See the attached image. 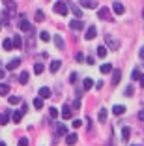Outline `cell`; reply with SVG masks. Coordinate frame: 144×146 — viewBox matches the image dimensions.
Wrapping results in <instances>:
<instances>
[{
  "instance_id": "6da1fadb",
  "label": "cell",
  "mask_w": 144,
  "mask_h": 146,
  "mask_svg": "<svg viewBox=\"0 0 144 146\" xmlns=\"http://www.w3.org/2000/svg\"><path fill=\"white\" fill-rule=\"evenodd\" d=\"M105 43H107V47H109L110 51H116V49L120 47V43L116 41V39L112 38V36H105Z\"/></svg>"
},
{
  "instance_id": "7a4b0ae2",
  "label": "cell",
  "mask_w": 144,
  "mask_h": 146,
  "mask_svg": "<svg viewBox=\"0 0 144 146\" xmlns=\"http://www.w3.org/2000/svg\"><path fill=\"white\" fill-rule=\"evenodd\" d=\"M54 11L58 15H68V6L64 4V2H56L54 4Z\"/></svg>"
},
{
  "instance_id": "3957f363",
  "label": "cell",
  "mask_w": 144,
  "mask_h": 146,
  "mask_svg": "<svg viewBox=\"0 0 144 146\" xmlns=\"http://www.w3.org/2000/svg\"><path fill=\"white\" fill-rule=\"evenodd\" d=\"M79 6H82V8H86V9H96L98 8L96 0H79Z\"/></svg>"
},
{
  "instance_id": "277c9868",
  "label": "cell",
  "mask_w": 144,
  "mask_h": 146,
  "mask_svg": "<svg viewBox=\"0 0 144 146\" xmlns=\"http://www.w3.org/2000/svg\"><path fill=\"white\" fill-rule=\"evenodd\" d=\"M69 28H71V30H81V28H84V23L81 21V19H73L71 23H69Z\"/></svg>"
},
{
  "instance_id": "5b68a950",
  "label": "cell",
  "mask_w": 144,
  "mask_h": 146,
  "mask_svg": "<svg viewBox=\"0 0 144 146\" xmlns=\"http://www.w3.org/2000/svg\"><path fill=\"white\" fill-rule=\"evenodd\" d=\"M96 34H98V30H96V26H88V28H86V34H84V38L90 41V39H94V38H96Z\"/></svg>"
},
{
  "instance_id": "8992f818",
  "label": "cell",
  "mask_w": 144,
  "mask_h": 146,
  "mask_svg": "<svg viewBox=\"0 0 144 146\" xmlns=\"http://www.w3.org/2000/svg\"><path fill=\"white\" fill-rule=\"evenodd\" d=\"M112 11H114L116 15H122V13L125 11V8H123L122 2H114V4H112Z\"/></svg>"
},
{
  "instance_id": "52a82bcc",
  "label": "cell",
  "mask_w": 144,
  "mask_h": 146,
  "mask_svg": "<svg viewBox=\"0 0 144 146\" xmlns=\"http://www.w3.org/2000/svg\"><path fill=\"white\" fill-rule=\"evenodd\" d=\"M39 98L49 99V98H51V88H47V86H41V88H39Z\"/></svg>"
},
{
  "instance_id": "ba28073f",
  "label": "cell",
  "mask_w": 144,
  "mask_h": 146,
  "mask_svg": "<svg viewBox=\"0 0 144 146\" xmlns=\"http://www.w3.org/2000/svg\"><path fill=\"white\" fill-rule=\"evenodd\" d=\"M120 79H122V71H120V69H112V84H118L120 82Z\"/></svg>"
},
{
  "instance_id": "9c48e42d",
  "label": "cell",
  "mask_w": 144,
  "mask_h": 146,
  "mask_svg": "<svg viewBox=\"0 0 144 146\" xmlns=\"http://www.w3.org/2000/svg\"><path fill=\"white\" fill-rule=\"evenodd\" d=\"M19 28H21L23 32H32V26H30V23L26 21V19H23V21L19 23Z\"/></svg>"
},
{
  "instance_id": "30bf717a",
  "label": "cell",
  "mask_w": 144,
  "mask_h": 146,
  "mask_svg": "<svg viewBox=\"0 0 144 146\" xmlns=\"http://www.w3.org/2000/svg\"><path fill=\"white\" fill-rule=\"evenodd\" d=\"M77 141H79V137H77V133H69V135H66V142H68L69 146H71V144H75Z\"/></svg>"
},
{
  "instance_id": "8fae6325",
  "label": "cell",
  "mask_w": 144,
  "mask_h": 146,
  "mask_svg": "<svg viewBox=\"0 0 144 146\" xmlns=\"http://www.w3.org/2000/svg\"><path fill=\"white\" fill-rule=\"evenodd\" d=\"M62 118H66V120H69V118H71V107H69V105H64V109H62Z\"/></svg>"
},
{
  "instance_id": "7c38bea8",
  "label": "cell",
  "mask_w": 144,
  "mask_h": 146,
  "mask_svg": "<svg viewBox=\"0 0 144 146\" xmlns=\"http://www.w3.org/2000/svg\"><path fill=\"white\" fill-rule=\"evenodd\" d=\"M56 135H60V137L68 135V127H66L64 124H58V125H56Z\"/></svg>"
},
{
  "instance_id": "4fadbf2b",
  "label": "cell",
  "mask_w": 144,
  "mask_h": 146,
  "mask_svg": "<svg viewBox=\"0 0 144 146\" xmlns=\"http://www.w3.org/2000/svg\"><path fill=\"white\" fill-rule=\"evenodd\" d=\"M129 135H131V129L123 127L122 129V142H129Z\"/></svg>"
},
{
  "instance_id": "5bb4252c",
  "label": "cell",
  "mask_w": 144,
  "mask_h": 146,
  "mask_svg": "<svg viewBox=\"0 0 144 146\" xmlns=\"http://www.w3.org/2000/svg\"><path fill=\"white\" fill-rule=\"evenodd\" d=\"M54 45H56V47H58V49H64V47H66V43H64V38H62V36H54Z\"/></svg>"
},
{
  "instance_id": "9a60e30c",
  "label": "cell",
  "mask_w": 144,
  "mask_h": 146,
  "mask_svg": "<svg viewBox=\"0 0 144 146\" xmlns=\"http://www.w3.org/2000/svg\"><path fill=\"white\" fill-rule=\"evenodd\" d=\"M107 52H109V47H107V45H101V47H98V56H99V58H105Z\"/></svg>"
},
{
  "instance_id": "2e32d148",
  "label": "cell",
  "mask_w": 144,
  "mask_h": 146,
  "mask_svg": "<svg viewBox=\"0 0 144 146\" xmlns=\"http://www.w3.org/2000/svg\"><path fill=\"white\" fill-rule=\"evenodd\" d=\"M19 64H21V58H13V60H11V62H9V64H8V66H6V68H8V69H9V71H13V69L17 68V66H19Z\"/></svg>"
},
{
  "instance_id": "e0dca14e",
  "label": "cell",
  "mask_w": 144,
  "mask_h": 146,
  "mask_svg": "<svg viewBox=\"0 0 144 146\" xmlns=\"http://www.w3.org/2000/svg\"><path fill=\"white\" fill-rule=\"evenodd\" d=\"M112 112H114L116 116H120V114L125 112V107H123V105H114V107H112Z\"/></svg>"
},
{
  "instance_id": "ac0fdd59",
  "label": "cell",
  "mask_w": 144,
  "mask_h": 146,
  "mask_svg": "<svg viewBox=\"0 0 144 146\" xmlns=\"http://www.w3.org/2000/svg\"><path fill=\"white\" fill-rule=\"evenodd\" d=\"M112 64H103V66H99V71L101 73H112Z\"/></svg>"
},
{
  "instance_id": "d6986e66",
  "label": "cell",
  "mask_w": 144,
  "mask_h": 146,
  "mask_svg": "<svg viewBox=\"0 0 144 146\" xmlns=\"http://www.w3.org/2000/svg\"><path fill=\"white\" fill-rule=\"evenodd\" d=\"M60 68H62V62H60V60H52V62H51V71H52V73H56Z\"/></svg>"
},
{
  "instance_id": "ffe728a7",
  "label": "cell",
  "mask_w": 144,
  "mask_h": 146,
  "mask_svg": "<svg viewBox=\"0 0 144 146\" xmlns=\"http://www.w3.org/2000/svg\"><path fill=\"white\" fill-rule=\"evenodd\" d=\"M98 17L99 19H109V9H107V8L98 9Z\"/></svg>"
},
{
  "instance_id": "44dd1931",
  "label": "cell",
  "mask_w": 144,
  "mask_h": 146,
  "mask_svg": "<svg viewBox=\"0 0 144 146\" xmlns=\"http://www.w3.org/2000/svg\"><path fill=\"white\" fill-rule=\"evenodd\" d=\"M82 88L84 90H90V88H94V79H84V82H82Z\"/></svg>"
},
{
  "instance_id": "7402d4cb",
  "label": "cell",
  "mask_w": 144,
  "mask_h": 146,
  "mask_svg": "<svg viewBox=\"0 0 144 146\" xmlns=\"http://www.w3.org/2000/svg\"><path fill=\"white\" fill-rule=\"evenodd\" d=\"M21 118H23V111H15V112H13V116H11V120L15 122V124H19Z\"/></svg>"
},
{
  "instance_id": "603a6c76",
  "label": "cell",
  "mask_w": 144,
  "mask_h": 146,
  "mask_svg": "<svg viewBox=\"0 0 144 146\" xmlns=\"http://www.w3.org/2000/svg\"><path fill=\"white\" fill-rule=\"evenodd\" d=\"M2 47H4L6 51H11L13 49V39H4V41H2Z\"/></svg>"
},
{
  "instance_id": "cb8c5ba5",
  "label": "cell",
  "mask_w": 144,
  "mask_h": 146,
  "mask_svg": "<svg viewBox=\"0 0 144 146\" xmlns=\"http://www.w3.org/2000/svg\"><path fill=\"white\" fill-rule=\"evenodd\" d=\"M39 39H41V41H51V34H49L47 30L39 32Z\"/></svg>"
},
{
  "instance_id": "d4e9b609",
  "label": "cell",
  "mask_w": 144,
  "mask_h": 146,
  "mask_svg": "<svg viewBox=\"0 0 144 146\" xmlns=\"http://www.w3.org/2000/svg\"><path fill=\"white\" fill-rule=\"evenodd\" d=\"M45 21V13L41 11V9H38V11H36V23H43Z\"/></svg>"
},
{
  "instance_id": "484cf974",
  "label": "cell",
  "mask_w": 144,
  "mask_h": 146,
  "mask_svg": "<svg viewBox=\"0 0 144 146\" xmlns=\"http://www.w3.org/2000/svg\"><path fill=\"white\" fill-rule=\"evenodd\" d=\"M13 47H17V49L23 47V39H21V36H15V38H13Z\"/></svg>"
},
{
  "instance_id": "4316f807",
  "label": "cell",
  "mask_w": 144,
  "mask_h": 146,
  "mask_svg": "<svg viewBox=\"0 0 144 146\" xmlns=\"http://www.w3.org/2000/svg\"><path fill=\"white\" fill-rule=\"evenodd\" d=\"M99 122H101V124L107 122V109H101V111H99Z\"/></svg>"
},
{
  "instance_id": "83f0119b",
  "label": "cell",
  "mask_w": 144,
  "mask_h": 146,
  "mask_svg": "<svg viewBox=\"0 0 144 146\" xmlns=\"http://www.w3.org/2000/svg\"><path fill=\"white\" fill-rule=\"evenodd\" d=\"M8 120H9V114H8V112L0 114V125H6V124H8Z\"/></svg>"
},
{
  "instance_id": "f1b7e54d",
  "label": "cell",
  "mask_w": 144,
  "mask_h": 146,
  "mask_svg": "<svg viewBox=\"0 0 144 146\" xmlns=\"http://www.w3.org/2000/svg\"><path fill=\"white\" fill-rule=\"evenodd\" d=\"M9 94V86L8 84H0V96H8Z\"/></svg>"
},
{
  "instance_id": "f546056e",
  "label": "cell",
  "mask_w": 144,
  "mask_h": 146,
  "mask_svg": "<svg viewBox=\"0 0 144 146\" xmlns=\"http://www.w3.org/2000/svg\"><path fill=\"white\" fill-rule=\"evenodd\" d=\"M28 77H30L28 71H23V73H21V77H19V81H21L23 84H26V82H28Z\"/></svg>"
},
{
  "instance_id": "4dcf8cb0",
  "label": "cell",
  "mask_w": 144,
  "mask_h": 146,
  "mask_svg": "<svg viewBox=\"0 0 144 146\" xmlns=\"http://www.w3.org/2000/svg\"><path fill=\"white\" fill-rule=\"evenodd\" d=\"M19 101H21V99H19L17 96H9V98H8V103H9V105H17Z\"/></svg>"
},
{
  "instance_id": "1f68e13d",
  "label": "cell",
  "mask_w": 144,
  "mask_h": 146,
  "mask_svg": "<svg viewBox=\"0 0 144 146\" xmlns=\"http://www.w3.org/2000/svg\"><path fill=\"white\" fill-rule=\"evenodd\" d=\"M34 107L36 109H43V98H36L34 99Z\"/></svg>"
},
{
  "instance_id": "d6a6232c",
  "label": "cell",
  "mask_w": 144,
  "mask_h": 146,
  "mask_svg": "<svg viewBox=\"0 0 144 146\" xmlns=\"http://www.w3.org/2000/svg\"><path fill=\"white\" fill-rule=\"evenodd\" d=\"M34 73L36 75H41L43 73V64H34Z\"/></svg>"
},
{
  "instance_id": "836d02e7",
  "label": "cell",
  "mask_w": 144,
  "mask_h": 146,
  "mask_svg": "<svg viewBox=\"0 0 144 146\" xmlns=\"http://www.w3.org/2000/svg\"><path fill=\"white\" fill-rule=\"evenodd\" d=\"M71 11H73V13H75L77 17H81V15H82V9H81V8H79V6H71Z\"/></svg>"
},
{
  "instance_id": "e575fe53",
  "label": "cell",
  "mask_w": 144,
  "mask_h": 146,
  "mask_svg": "<svg viewBox=\"0 0 144 146\" xmlns=\"http://www.w3.org/2000/svg\"><path fill=\"white\" fill-rule=\"evenodd\" d=\"M140 75H142V73H140L139 69H133V73H131V79H133V81H139V79H140Z\"/></svg>"
},
{
  "instance_id": "d590c367",
  "label": "cell",
  "mask_w": 144,
  "mask_h": 146,
  "mask_svg": "<svg viewBox=\"0 0 144 146\" xmlns=\"http://www.w3.org/2000/svg\"><path fill=\"white\" fill-rule=\"evenodd\" d=\"M49 114H51V118H58V109L51 107V109H49Z\"/></svg>"
},
{
  "instance_id": "8d00e7d4",
  "label": "cell",
  "mask_w": 144,
  "mask_h": 146,
  "mask_svg": "<svg viewBox=\"0 0 144 146\" xmlns=\"http://www.w3.org/2000/svg\"><path fill=\"white\" fill-rule=\"evenodd\" d=\"M71 125H73L75 129H77V127H81V125H82V120H73V124H71Z\"/></svg>"
},
{
  "instance_id": "74e56055",
  "label": "cell",
  "mask_w": 144,
  "mask_h": 146,
  "mask_svg": "<svg viewBox=\"0 0 144 146\" xmlns=\"http://www.w3.org/2000/svg\"><path fill=\"white\" fill-rule=\"evenodd\" d=\"M75 58H77V62H82V60H84V54H82V52H77Z\"/></svg>"
},
{
  "instance_id": "f35d334b",
  "label": "cell",
  "mask_w": 144,
  "mask_h": 146,
  "mask_svg": "<svg viewBox=\"0 0 144 146\" xmlns=\"http://www.w3.org/2000/svg\"><path fill=\"white\" fill-rule=\"evenodd\" d=\"M19 146H28V139H25V137H23L21 141H19Z\"/></svg>"
},
{
  "instance_id": "ab89813d",
  "label": "cell",
  "mask_w": 144,
  "mask_h": 146,
  "mask_svg": "<svg viewBox=\"0 0 144 146\" xmlns=\"http://www.w3.org/2000/svg\"><path fill=\"white\" fill-rule=\"evenodd\" d=\"M131 94H133V86H127V88H125V96L129 98Z\"/></svg>"
},
{
  "instance_id": "60d3db41",
  "label": "cell",
  "mask_w": 144,
  "mask_h": 146,
  "mask_svg": "<svg viewBox=\"0 0 144 146\" xmlns=\"http://www.w3.org/2000/svg\"><path fill=\"white\" fill-rule=\"evenodd\" d=\"M94 62H96V58H94V56H88V58H86V64H90V66H92Z\"/></svg>"
},
{
  "instance_id": "b9f144b4",
  "label": "cell",
  "mask_w": 144,
  "mask_h": 146,
  "mask_svg": "<svg viewBox=\"0 0 144 146\" xmlns=\"http://www.w3.org/2000/svg\"><path fill=\"white\" fill-rule=\"evenodd\" d=\"M139 120L144 122V109H142V111H139Z\"/></svg>"
},
{
  "instance_id": "7bdbcfd3",
  "label": "cell",
  "mask_w": 144,
  "mask_h": 146,
  "mask_svg": "<svg viewBox=\"0 0 144 146\" xmlns=\"http://www.w3.org/2000/svg\"><path fill=\"white\" fill-rule=\"evenodd\" d=\"M8 8H9V9H11V11H15V4H13L11 0H9V2H8Z\"/></svg>"
},
{
  "instance_id": "ee69618b",
  "label": "cell",
  "mask_w": 144,
  "mask_h": 146,
  "mask_svg": "<svg viewBox=\"0 0 144 146\" xmlns=\"http://www.w3.org/2000/svg\"><path fill=\"white\" fill-rule=\"evenodd\" d=\"M69 81H71V82L77 81V73H71V75H69Z\"/></svg>"
},
{
  "instance_id": "f6af8a7d",
  "label": "cell",
  "mask_w": 144,
  "mask_h": 146,
  "mask_svg": "<svg viewBox=\"0 0 144 146\" xmlns=\"http://www.w3.org/2000/svg\"><path fill=\"white\" fill-rule=\"evenodd\" d=\"M139 56H140V58H142V60H144V45H142V47H140V51H139Z\"/></svg>"
},
{
  "instance_id": "bcb514c9",
  "label": "cell",
  "mask_w": 144,
  "mask_h": 146,
  "mask_svg": "<svg viewBox=\"0 0 144 146\" xmlns=\"http://www.w3.org/2000/svg\"><path fill=\"white\" fill-rule=\"evenodd\" d=\"M139 82H140V86H144V73L140 75V79H139Z\"/></svg>"
},
{
  "instance_id": "7dc6e473",
  "label": "cell",
  "mask_w": 144,
  "mask_h": 146,
  "mask_svg": "<svg viewBox=\"0 0 144 146\" xmlns=\"http://www.w3.org/2000/svg\"><path fill=\"white\" fill-rule=\"evenodd\" d=\"M4 75H6V71H4L2 68H0V79H4Z\"/></svg>"
},
{
  "instance_id": "c3c4849f",
  "label": "cell",
  "mask_w": 144,
  "mask_h": 146,
  "mask_svg": "<svg viewBox=\"0 0 144 146\" xmlns=\"http://www.w3.org/2000/svg\"><path fill=\"white\" fill-rule=\"evenodd\" d=\"M0 146H6V144H4V142H0Z\"/></svg>"
},
{
  "instance_id": "681fc988",
  "label": "cell",
  "mask_w": 144,
  "mask_h": 146,
  "mask_svg": "<svg viewBox=\"0 0 144 146\" xmlns=\"http://www.w3.org/2000/svg\"><path fill=\"white\" fill-rule=\"evenodd\" d=\"M0 30H2V25H0Z\"/></svg>"
},
{
  "instance_id": "f907efd6",
  "label": "cell",
  "mask_w": 144,
  "mask_h": 146,
  "mask_svg": "<svg viewBox=\"0 0 144 146\" xmlns=\"http://www.w3.org/2000/svg\"><path fill=\"white\" fill-rule=\"evenodd\" d=\"M142 15H144V11H142Z\"/></svg>"
}]
</instances>
